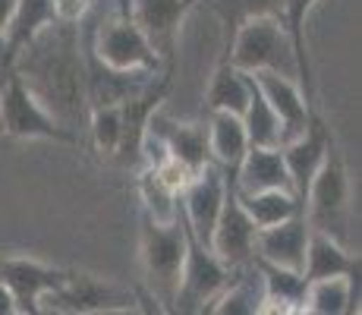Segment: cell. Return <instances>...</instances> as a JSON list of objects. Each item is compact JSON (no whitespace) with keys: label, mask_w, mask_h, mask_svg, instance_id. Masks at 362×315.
<instances>
[{"label":"cell","mask_w":362,"mask_h":315,"mask_svg":"<svg viewBox=\"0 0 362 315\" xmlns=\"http://www.w3.org/2000/svg\"><path fill=\"white\" fill-rule=\"evenodd\" d=\"M23 82L35 92L41 104L79 132L82 117L88 114L86 101V60L79 54V25L51 23L45 32L35 35V41L13 60V67Z\"/></svg>","instance_id":"obj_1"},{"label":"cell","mask_w":362,"mask_h":315,"mask_svg":"<svg viewBox=\"0 0 362 315\" xmlns=\"http://www.w3.org/2000/svg\"><path fill=\"white\" fill-rule=\"evenodd\" d=\"M186 224L180 218L177 208V221L170 224H158L142 214V230H139V256H142V275L148 293L161 303V309H173V293L180 284V271H183V258H186Z\"/></svg>","instance_id":"obj_2"},{"label":"cell","mask_w":362,"mask_h":315,"mask_svg":"<svg viewBox=\"0 0 362 315\" xmlns=\"http://www.w3.org/2000/svg\"><path fill=\"white\" fill-rule=\"evenodd\" d=\"M221 57H227L236 69H243V73L274 69V73L290 76V79L299 82L293 45H290V35L277 16L246 19V23L233 32L230 45L224 47Z\"/></svg>","instance_id":"obj_3"},{"label":"cell","mask_w":362,"mask_h":315,"mask_svg":"<svg viewBox=\"0 0 362 315\" xmlns=\"http://www.w3.org/2000/svg\"><path fill=\"white\" fill-rule=\"evenodd\" d=\"M0 132L10 139H47V142L79 145V132L60 123L38 101L16 69H6L0 76Z\"/></svg>","instance_id":"obj_4"},{"label":"cell","mask_w":362,"mask_h":315,"mask_svg":"<svg viewBox=\"0 0 362 315\" xmlns=\"http://www.w3.org/2000/svg\"><path fill=\"white\" fill-rule=\"evenodd\" d=\"M88 51L110 69H127V73H158L161 69V57L123 6L107 23L104 19L98 23Z\"/></svg>","instance_id":"obj_5"},{"label":"cell","mask_w":362,"mask_h":315,"mask_svg":"<svg viewBox=\"0 0 362 315\" xmlns=\"http://www.w3.org/2000/svg\"><path fill=\"white\" fill-rule=\"evenodd\" d=\"M136 309V293L88 271H69L57 290L41 297V312H127Z\"/></svg>","instance_id":"obj_6"},{"label":"cell","mask_w":362,"mask_h":315,"mask_svg":"<svg viewBox=\"0 0 362 315\" xmlns=\"http://www.w3.org/2000/svg\"><path fill=\"white\" fill-rule=\"evenodd\" d=\"M189 234V230H186ZM233 268H227L208 246H202L196 236L186 243L183 271H180V284L173 293V309L170 312H208L211 303L221 297V290L230 281Z\"/></svg>","instance_id":"obj_7"},{"label":"cell","mask_w":362,"mask_h":315,"mask_svg":"<svg viewBox=\"0 0 362 315\" xmlns=\"http://www.w3.org/2000/svg\"><path fill=\"white\" fill-rule=\"evenodd\" d=\"M346 212H350V173H346L337 142H331L328 158L318 167V173L309 183V193H305V218L312 227L337 236V227L344 224Z\"/></svg>","instance_id":"obj_8"},{"label":"cell","mask_w":362,"mask_h":315,"mask_svg":"<svg viewBox=\"0 0 362 315\" xmlns=\"http://www.w3.org/2000/svg\"><path fill=\"white\" fill-rule=\"evenodd\" d=\"M227 186H230L227 173L214 161H208L202 171L192 173V180L180 193V218H183L189 236H196L202 246L211 243V230L221 214V205H224Z\"/></svg>","instance_id":"obj_9"},{"label":"cell","mask_w":362,"mask_h":315,"mask_svg":"<svg viewBox=\"0 0 362 315\" xmlns=\"http://www.w3.org/2000/svg\"><path fill=\"white\" fill-rule=\"evenodd\" d=\"M199 4L202 0H123L120 6L132 16V23L142 29V35L155 47L161 63L173 67L180 25L189 16V10H196Z\"/></svg>","instance_id":"obj_10"},{"label":"cell","mask_w":362,"mask_h":315,"mask_svg":"<svg viewBox=\"0 0 362 315\" xmlns=\"http://www.w3.org/2000/svg\"><path fill=\"white\" fill-rule=\"evenodd\" d=\"M170 82H173V67H167L164 73H155L145 82L139 92H132L127 101H120V123H123V136H120V151L117 161L136 167L142 161V136L148 126L151 114L167 101L170 95Z\"/></svg>","instance_id":"obj_11"},{"label":"cell","mask_w":362,"mask_h":315,"mask_svg":"<svg viewBox=\"0 0 362 315\" xmlns=\"http://www.w3.org/2000/svg\"><path fill=\"white\" fill-rule=\"evenodd\" d=\"M331 142H334L331 126L325 123V117L318 114V108H312L305 130L299 132L296 139H290V142L281 145L284 164H287V173H290V186H293L296 199L303 202V208H305L309 183H312V177L318 173V167L325 164V158H328Z\"/></svg>","instance_id":"obj_12"},{"label":"cell","mask_w":362,"mask_h":315,"mask_svg":"<svg viewBox=\"0 0 362 315\" xmlns=\"http://www.w3.org/2000/svg\"><path fill=\"white\" fill-rule=\"evenodd\" d=\"M69 271L51 268L45 262H35L25 256H6L0 258V284H6V290L16 299V312L35 315L41 312V297L51 290H57L66 281Z\"/></svg>","instance_id":"obj_13"},{"label":"cell","mask_w":362,"mask_h":315,"mask_svg":"<svg viewBox=\"0 0 362 315\" xmlns=\"http://www.w3.org/2000/svg\"><path fill=\"white\" fill-rule=\"evenodd\" d=\"M255 224L252 218L246 214V208L240 205L236 199V189H233V180L227 186V195H224V205H221V214L214 221V230H211V243L208 249L227 265V268H240V265L252 262V252H255Z\"/></svg>","instance_id":"obj_14"},{"label":"cell","mask_w":362,"mask_h":315,"mask_svg":"<svg viewBox=\"0 0 362 315\" xmlns=\"http://www.w3.org/2000/svg\"><path fill=\"white\" fill-rule=\"evenodd\" d=\"M309 234H312V224L305 218V212H296L293 218H287L281 224H271V227H259L255 230L252 258H262V262L277 265V268L303 271Z\"/></svg>","instance_id":"obj_15"},{"label":"cell","mask_w":362,"mask_h":315,"mask_svg":"<svg viewBox=\"0 0 362 315\" xmlns=\"http://www.w3.org/2000/svg\"><path fill=\"white\" fill-rule=\"evenodd\" d=\"M252 79L259 86V92L264 95V101L271 104V110L277 114V120H281V145L296 139L309 123V110L315 104L305 101L296 79L274 73V69H259V73H252Z\"/></svg>","instance_id":"obj_16"},{"label":"cell","mask_w":362,"mask_h":315,"mask_svg":"<svg viewBox=\"0 0 362 315\" xmlns=\"http://www.w3.org/2000/svg\"><path fill=\"white\" fill-rule=\"evenodd\" d=\"M145 132L161 139L167 155L177 158L180 164H186L192 173L202 171L211 161V155H208V130L202 123H177L167 114H161V108H158L151 114L148 126H145Z\"/></svg>","instance_id":"obj_17"},{"label":"cell","mask_w":362,"mask_h":315,"mask_svg":"<svg viewBox=\"0 0 362 315\" xmlns=\"http://www.w3.org/2000/svg\"><path fill=\"white\" fill-rule=\"evenodd\" d=\"M359 275H362L359 256H353L337 236L312 227L309 246H305V262H303L305 281H318V277H359Z\"/></svg>","instance_id":"obj_18"},{"label":"cell","mask_w":362,"mask_h":315,"mask_svg":"<svg viewBox=\"0 0 362 315\" xmlns=\"http://www.w3.org/2000/svg\"><path fill=\"white\" fill-rule=\"evenodd\" d=\"M236 193H262V189H293L290 186V173L284 164L281 145L274 149H262V145H249L243 155L240 167L233 173Z\"/></svg>","instance_id":"obj_19"},{"label":"cell","mask_w":362,"mask_h":315,"mask_svg":"<svg viewBox=\"0 0 362 315\" xmlns=\"http://www.w3.org/2000/svg\"><path fill=\"white\" fill-rule=\"evenodd\" d=\"M205 130H208V155L227 173V180H233L243 155L249 151V136L246 126H243V117L227 114V110H211Z\"/></svg>","instance_id":"obj_20"},{"label":"cell","mask_w":362,"mask_h":315,"mask_svg":"<svg viewBox=\"0 0 362 315\" xmlns=\"http://www.w3.org/2000/svg\"><path fill=\"white\" fill-rule=\"evenodd\" d=\"M54 23V6L51 0H16L10 13V23H6V69L13 67V60L25 51V47L35 41V35L45 32L47 25ZM4 69V73H6ZM0 73V76H4Z\"/></svg>","instance_id":"obj_21"},{"label":"cell","mask_w":362,"mask_h":315,"mask_svg":"<svg viewBox=\"0 0 362 315\" xmlns=\"http://www.w3.org/2000/svg\"><path fill=\"white\" fill-rule=\"evenodd\" d=\"M303 312H312V315L359 312V277H318V281H305Z\"/></svg>","instance_id":"obj_22"},{"label":"cell","mask_w":362,"mask_h":315,"mask_svg":"<svg viewBox=\"0 0 362 315\" xmlns=\"http://www.w3.org/2000/svg\"><path fill=\"white\" fill-rule=\"evenodd\" d=\"M255 268L262 275L264 287V303L262 312H303V297H305V277L303 271L277 268L262 258H252Z\"/></svg>","instance_id":"obj_23"},{"label":"cell","mask_w":362,"mask_h":315,"mask_svg":"<svg viewBox=\"0 0 362 315\" xmlns=\"http://www.w3.org/2000/svg\"><path fill=\"white\" fill-rule=\"evenodd\" d=\"M249 101V73L236 69L227 57H221V63L214 67L211 82L205 92V108L211 110H227V114H243Z\"/></svg>","instance_id":"obj_24"},{"label":"cell","mask_w":362,"mask_h":315,"mask_svg":"<svg viewBox=\"0 0 362 315\" xmlns=\"http://www.w3.org/2000/svg\"><path fill=\"white\" fill-rule=\"evenodd\" d=\"M318 0H284V13L281 23L290 35V45L296 54V69H299V88H303L305 101L315 104V82H312V63H309V51H305V19H309L312 6Z\"/></svg>","instance_id":"obj_25"},{"label":"cell","mask_w":362,"mask_h":315,"mask_svg":"<svg viewBox=\"0 0 362 315\" xmlns=\"http://www.w3.org/2000/svg\"><path fill=\"white\" fill-rule=\"evenodd\" d=\"M240 205L246 208V214L252 218L255 227H271L287 218H293L296 212H305L303 202L296 199L293 189H262V193H236Z\"/></svg>","instance_id":"obj_26"},{"label":"cell","mask_w":362,"mask_h":315,"mask_svg":"<svg viewBox=\"0 0 362 315\" xmlns=\"http://www.w3.org/2000/svg\"><path fill=\"white\" fill-rule=\"evenodd\" d=\"M243 126H246L249 145H262V149H274L281 145V120L271 110V104L264 101V95L255 86L252 73H249V101L243 108Z\"/></svg>","instance_id":"obj_27"},{"label":"cell","mask_w":362,"mask_h":315,"mask_svg":"<svg viewBox=\"0 0 362 315\" xmlns=\"http://www.w3.org/2000/svg\"><path fill=\"white\" fill-rule=\"evenodd\" d=\"M208 10L221 19L224 25V47L230 45L233 32L240 29L246 19L255 16H277L284 13V0H208Z\"/></svg>","instance_id":"obj_28"},{"label":"cell","mask_w":362,"mask_h":315,"mask_svg":"<svg viewBox=\"0 0 362 315\" xmlns=\"http://www.w3.org/2000/svg\"><path fill=\"white\" fill-rule=\"evenodd\" d=\"M139 199H142V214L158 224H170L177 221V208H180V195L173 189H167L158 173L151 167H145L139 173Z\"/></svg>","instance_id":"obj_29"},{"label":"cell","mask_w":362,"mask_h":315,"mask_svg":"<svg viewBox=\"0 0 362 315\" xmlns=\"http://www.w3.org/2000/svg\"><path fill=\"white\" fill-rule=\"evenodd\" d=\"M88 136H92L95 149L107 158H117L120 151V136H123V123H120V104H98L88 108Z\"/></svg>","instance_id":"obj_30"},{"label":"cell","mask_w":362,"mask_h":315,"mask_svg":"<svg viewBox=\"0 0 362 315\" xmlns=\"http://www.w3.org/2000/svg\"><path fill=\"white\" fill-rule=\"evenodd\" d=\"M51 6H54V23L82 25L86 16L92 13L95 0H51Z\"/></svg>","instance_id":"obj_31"},{"label":"cell","mask_w":362,"mask_h":315,"mask_svg":"<svg viewBox=\"0 0 362 315\" xmlns=\"http://www.w3.org/2000/svg\"><path fill=\"white\" fill-rule=\"evenodd\" d=\"M13 4H16V0H0V73L6 69V47H4V38H6V23H10Z\"/></svg>","instance_id":"obj_32"},{"label":"cell","mask_w":362,"mask_h":315,"mask_svg":"<svg viewBox=\"0 0 362 315\" xmlns=\"http://www.w3.org/2000/svg\"><path fill=\"white\" fill-rule=\"evenodd\" d=\"M0 315H16V299L6 290V284H0Z\"/></svg>","instance_id":"obj_33"}]
</instances>
